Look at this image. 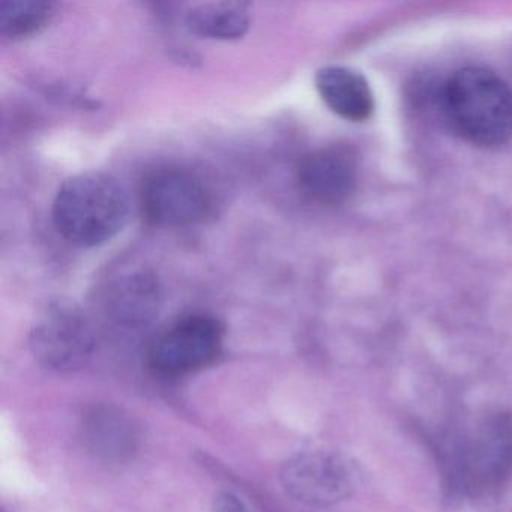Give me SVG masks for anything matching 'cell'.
<instances>
[{"mask_svg":"<svg viewBox=\"0 0 512 512\" xmlns=\"http://www.w3.org/2000/svg\"><path fill=\"white\" fill-rule=\"evenodd\" d=\"M95 332L88 317L71 302H53L29 335L32 355L53 371L82 368L95 350Z\"/></svg>","mask_w":512,"mask_h":512,"instance_id":"3","label":"cell"},{"mask_svg":"<svg viewBox=\"0 0 512 512\" xmlns=\"http://www.w3.org/2000/svg\"><path fill=\"white\" fill-rule=\"evenodd\" d=\"M212 512H250V509L238 494L220 491L212 502Z\"/></svg>","mask_w":512,"mask_h":512,"instance_id":"14","label":"cell"},{"mask_svg":"<svg viewBox=\"0 0 512 512\" xmlns=\"http://www.w3.org/2000/svg\"><path fill=\"white\" fill-rule=\"evenodd\" d=\"M512 475V425L496 418L482 425L463 446L455 463L454 479L469 496L496 493Z\"/></svg>","mask_w":512,"mask_h":512,"instance_id":"6","label":"cell"},{"mask_svg":"<svg viewBox=\"0 0 512 512\" xmlns=\"http://www.w3.org/2000/svg\"><path fill=\"white\" fill-rule=\"evenodd\" d=\"M440 113L461 139L479 148H499L512 137V91L487 68L455 71L439 94Z\"/></svg>","mask_w":512,"mask_h":512,"instance_id":"1","label":"cell"},{"mask_svg":"<svg viewBox=\"0 0 512 512\" xmlns=\"http://www.w3.org/2000/svg\"><path fill=\"white\" fill-rule=\"evenodd\" d=\"M130 200L118 179L85 172L67 179L53 202V221L70 244L95 248L112 241L128 221Z\"/></svg>","mask_w":512,"mask_h":512,"instance_id":"2","label":"cell"},{"mask_svg":"<svg viewBox=\"0 0 512 512\" xmlns=\"http://www.w3.org/2000/svg\"><path fill=\"white\" fill-rule=\"evenodd\" d=\"M82 431L88 448L103 460L124 463L139 449L136 424L116 407H92L83 418Z\"/></svg>","mask_w":512,"mask_h":512,"instance_id":"10","label":"cell"},{"mask_svg":"<svg viewBox=\"0 0 512 512\" xmlns=\"http://www.w3.org/2000/svg\"><path fill=\"white\" fill-rule=\"evenodd\" d=\"M280 482L292 499L311 506H329L350 496L353 472L340 455L314 451L293 455L281 466Z\"/></svg>","mask_w":512,"mask_h":512,"instance_id":"7","label":"cell"},{"mask_svg":"<svg viewBox=\"0 0 512 512\" xmlns=\"http://www.w3.org/2000/svg\"><path fill=\"white\" fill-rule=\"evenodd\" d=\"M316 89L329 110L352 122H364L374 112V97L362 74L346 67H325L317 71Z\"/></svg>","mask_w":512,"mask_h":512,"instance_id":"11","label":"cell"},{"mask_svg":"<svg viewBox=\"0 0 512 512\" xmlns=\"http://www.w3.org/2000/svg\"><path fill=\"white\" fill-rule=\"evenodd\" d=\"M55 4L44 0H5L0 4V34L25 40L43 32L55 17Z\"/></svg>","mask_w":512,"mask_h":512,"instance_id":"13","label":"cell"},{"mask_svg":"<svg viewBox=\"0 0 512 512\" xmlns=\"http://www.w3.org/2000/svg\"><path fill=\"white\" fill-rule=\"evenodd\" d=\"M356 182L358 161L355 152L347 146L316 149L299 164V190L317 205L337 206L347 202L355 193Z\"/></svg>","mask_w":512,"mask_h":512,"instance_id":"8","label":"cell"},{"mask_svg":"<svg viewBox=\"0 0 512 512\" xmlns=\"http://www.w3.org/2000/svg\"><path fill=\"white\" fill-rule=\"evenodd\" d=\"M250 25V10L241 2L196 5L185 17L188 31L206 40H239L247 34Z\"/></svg>","mask_w":512,"mask_h":512,"instance_id":"12","label":"cell"},{"mask_svg":"<svg viewBox=\"0 0 512 512\" xmlns=\"http://www.w3.org/2000/svg\"><path fill=\"white\" fill-rule=\"evenodd\" d=\"M140 206L152 226L179 229L200 223L211 209L208 190L190 170L166 167L143 181Z\"/></svg>","mask_w":512,"mask_h":512,"instance_id":"4","label":"cell"},{"mask_svg":"<svg viewBox=\"0 0 512 512\" xmlns=\"http://www.w3.org/2000/svg\"><path fill=\"white\" fill-rule=\"evenodd\" d=\"M224 326L205 314L185 317L152 344L149 364L157 373L176 377L211 365L220 356Z\"/></svg>","mask_w":512,"mask_h":512,"instance_id":"5","label":"cell"},{"mask_svg":"<svg viewBox=\"0 0 512 512\" xmlns=\"http://www.w3.org/2000/svg\"><path fill=\"white\" fill-rule=\"evenodd\" d=\"M163 304V290L152 272L121 275L107 289L106 313L124 328H142L154 322Z\"/></svg>","mask_w":512,"mask_h":512,"instance_id":"9","label":"cell"}]
</instances>
